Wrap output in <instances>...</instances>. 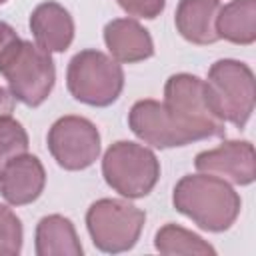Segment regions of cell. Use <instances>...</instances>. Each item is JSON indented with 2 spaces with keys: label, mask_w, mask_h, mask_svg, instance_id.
I'll list each match as a JSON object with an SVG mask.
<instances>
[{
  "label": "cell",
  "mask_w": 256,
  "mask_h": 256,
  "mask_svg": "<svg viewBox=\"0 0 256 256\" xmlns=\"http://www.w3.org/2000/svg\"><path fill=\"white\" fill-rule=\"evenodd\" d=\"M172 202L180 214L206 232L228 230L242 208V200L230 182L206 172L182 176L174 186Z\"/></svg>",
  "instance_id": "1"
},
{
  "label": "cell",
  "mask_w": 256,
  "mask_h": 256,
  "mask_svg": "<svg viewBox=\"0 0 256 256\" xmlns=\"http://www.w3.org/2000/svg\"><path fill=\"white\" fill-rule=\"evenodd\" d=\"M162 104L196 142L226 136V122L214 112L202 78L188 72L172 74L164 84Z\"/></svg>",
  "instance_id": "2"
},
{
  "label": "cell",
  "mask_w": 256,
  "mask_h": 256,
  "mask_svg": "<svg viewBox=\"0 0 256 256\" xmlns=\"http://www.w3.org/2000/svg\"><path fill=\"white\" fill-rule=\"evenodd\" d=\"M204 82L214 112L224 122L244 128L256 102V80L252 68L240 60L222 58L210 66Z\"/></svg>",
  "instance_id": "3"
},
{
  "label": "cell",
  "mask_w": 256,
  "mask_h": 256,
  "mask_svg": "<svg viewBox=\"0 0 256 256\" xmlns=\"http://www.w3.org/2000/svg\"><path fill=\"white\" fill-rule=\"evenodd\" d=\"M0 72L8 82L14 100L36 108L52 92L56 68L50 52L30 40H18L0 64Z\"/></svg>",
  "instance_id": "4"
},
{
  "label": "cell",
  "mask_w": 256,
  "mask_h": 256,
  "mask_svg": "<svg viewBox=\"0 0 256 256\" xmlns=\"http://www.w3.org/2000/svg\"><path fill=\"white\" fill-rule=\"evenodd\" d=\"M66 86L78 102L104 108L122 94L124 70L120 62L100 50H80L68 62Z\"/></svg>",
  "instance_id": "5"
},
{
  "label": "cell",
  "mask_w": 256,
  "mask_h": 256,
  "mask_svg": "<svg viewBox=\"0 0 256 256\" xmlns=\"http://www.w3.org/2000/svg\"><path fill=\"white\" fill-rule=\"evenodd\" d=\"M102 176L120 196L132 200L144 198L160 178V162L150 148L130 140H118L104 152Z\"/></svg>",
  "instance_id": "6"
},
{
  "label": "cell",
  "mask_w": 256,
  "mask_h": 256,
  "mask_svg": "<svg viewBox=\"0 0 256 256\" xmlns=\"http://www.w3.org/2000/svg\"><path fill=\"white\" fill-rule=\"evenodd\" d=\"M144 222V210L116 198H100L86 212L88 234L94 246L106 254H120L134 248Z\"/></svg>",
  "instance_id": "7"
},
{
  "label": "cell",
  "mask_w": 256,
  "mask_h": 256,
  "mask_svg": "<svg viewBox=\"0 0 256 256\" xmlns=\"http://www.w3.org/2000/svg\"><path fill=\"white\" fill-rule=\"evenodd\" d=\"M46 142L52 158L64 170H84L100 156V132L84 116L58 118L50 126Z\"/></svg>",
  "instance_id": "8"
},
{
  "label": "cell",
  "mask_w": 256,
  "mask_h": 256,
  "mask_svg": "<svg viewBox=\"0 0 256 256\" xmlns=\"http://www.w3.org/2000/svg\"><path fill=\"white\" fill-rule=\"evenodd\" d=\"M128 126L142 142L160 150L196 142L194 136L174 120L166 106L152 98L134 102L128 112Z\"/></svg>",
  "instance_id": "9"
},
{
  "label": "cell",
  "mask_w": 256,
  "mask_h": 256,
  "mask_svg": "<svg viewBox=\"0 0 256 256\" xmlns=\"http://www.w3.org/2000/svg\"><path fill=\"white\" fill-rule=\"evenodd\" d=\"M194 166L198 172L218 176L230 184L248 186L256 178V154L248 140H226L212 150L196 154Z\"/></svg>",
  "instance_id": "10"
},
{
  "label": "cell",
  "mask_w": 256,
  "mask_h": 256,
  "mask_svg": "<svg viewBox=\"0 0 256 256\" xmlns=\"http://www.w3.org/2000/svg\"><path fill=\"white\" fill-rule=\"evenodd\" d=\"M44 186L46 170L38 156L24 152L0 168V194L12 206H24L38 200Z\"/></svg>",
  "instance_id": "11"
},
{
  "label": "cell",
  "mask_w": 256,
  "mask_h": 256,
  "mask_svg": "<svg viewBox=\"0 0 256 256\" xmlns=\"http://www.w3.org/2000/svg\"><path fill=\"white\" fill-rule=\"evenodd\" d=\"M104 44L120 64H136L154 56L150 32L132 18H114L104 26Z\"/></svg>",
  "instance_id": "12"
},
{
  "label": "cell",
  "mask_w": 256,
  "mask_h": 256,
  "mask_svg": "<svg viewBox=\"0 0 256 256\" xmlns=\"http://www.w3.org/2000/svg\"><path fill=\"white\" fill-rule=\"evenodd\" d=\"M30 30L36 44L46 52H64L74 40V20L70 12L54 2L38 4L30 14Z\"/></svg>",
  "instance_id": "13"
},
{
  "label": "cell",
  "mask_w": 256,
  "mask_h": 256,
  "mask_svg": "<svg viewBox=\"0 0 256 256\" xmlns=\"http://www.w3.org/2000/svg\"><path fill=\"white\" fill-rule=\"evenodd\" d=\"M220 10L218 0H180L174 14V24L180 36L192 44L206 46L218 42L216 16Z\"/></svg>",
  "instance_id": "14"
},
{
  "label": "cell",
  "mask_w": 256,
  "mask_h": 256,
  "mask_svg": "<svg viewBox=\"0 0 256 256\" xmlns=\"http://www.w3.org/2000/svg\"><path fill=\"white\" fill-rule=\"evenodd\" d=\"M38 256H80L82 244L70 218L62 214L44 216L36 226Z\"/></svg>",
  "instance_id": "15"
},
{
  "label": "cell",
  "mask_w": 256,
  "mask_h": 256,
  "mask_svg": "<svg viewBox=\"0 0 256 256\" xmlns=\"http://www.w3.org/2000/svg\"><path fill=\"white\" fill-rule=\"evenodd\" d=\"M216 34L232 44H252L256 40V0H232L220 6Z\"/></svg>",
  "instance_id": "16"
},
{
  "label": "cell",
  "mask_w": 256,
  "mask_h": 256,
  "mask_svg": "<svg viewBox=\"0 0 256 256\" xmlns=\"http://www.w3.org/2000/svg\"><path fill=\"white\" fill-rule=\"evenodd\" d=\"M154 246L162 254H216V250L202 236L172 222L164 224L156 232Z\"/></svg>",
  "instance_id": "17"
},
{
  "label": "cell",
  "mask_w": 256,
  "mask_h": 256,
  "mask_svg": "<svg viewBox=\"0 0 256 256\" xmlns=\"http://www.w3.org/2000/svg\"><path fill=\"white\" fill-rule=\"evenodd\" d=\"M28 144L30 140L24 126L10 114L0 116V168L8 160L28 152Z\"/></svg>",
  "instance_id": "18"
},
{
  "label": "cell",
  "mask_w": 256,
  "mask_h": 256,
  "mask_svg": "<svg viewBox=\"0 0 256 256\" xmlns=\"http://www.w3.org/2000/svg\"><path fill=\"white\" fill-rule=\"evenodd\" d=\"M24 230L20 218L4 204H0V256H16L22 250Z\"/></svg>",
  "instance_id": "19"
},
{
  "label": "cell",
  "mask_w": 256,
  "mask_h": 256,
  "mask_svg": "<svg viewBox=\"0 0 256 256\" xmlns=\"http://www.w3.org/2000/svg\"><path fill=\"white\" fill-rule=\"evenodd\" d=\"M118 6L134 18H144V20H154L156 16L162 14L166 0H116Z\"/></svg>",
  "instance_id": "20"
},
{
  "label": "cell",
  "mask_w": 256,
  "mask_h": 256,
  "mask_svg": "<svg viewBox=\"0 0 256 256\" xmlns=\"http://www.w3.org/2000/svg\"><path fill=\"white\" fill-rule=\"evenodd\" d=\"M18 40H20V38H18L16 30H14L8 22H2V20H0V64H2V60L6 58V54L12 50V46H14Z\"/></svg>",
  "instance_id": "21"
},
{
  "label": "cell",
  "mask_w": 256,
  "mask_h": 256,
  "mask_svg": "<svg viewBox=\"0 0 256 256\" xmlns=\"http://www.w3.org/2000/svg\"><path fill=\"white\" fill-rule=\"evenodd\" d=\"M14 110V96L10 90L0 86V116H8Z\"/></svg>",
  "instance_id": "22"
},
{
  "label": "cell",
  "mask_w": 256,
  "mask_h": 256,
  "mask_svg": "<svg viewBox=\"0 0 256 256\" xmlns=\"http://www.w3.org/2000/svg\"><path fill=\"white\" fill-rule=\"evenodd\" d=\"M4 2H6V0H0V4H4Z\"/></svg>",
  "instance_id": "23"
}]
</instances>
